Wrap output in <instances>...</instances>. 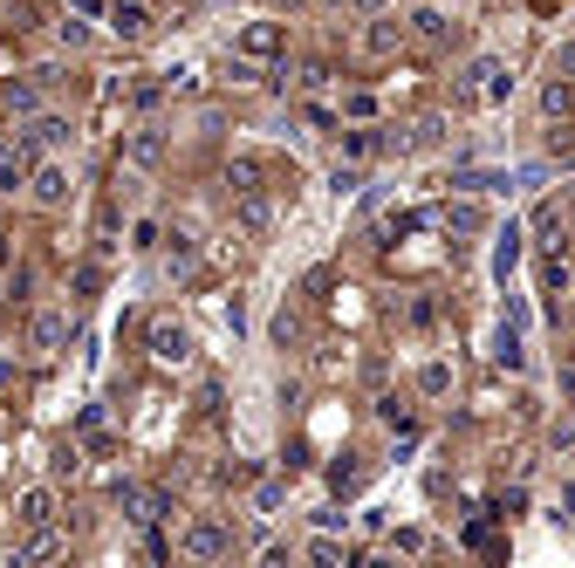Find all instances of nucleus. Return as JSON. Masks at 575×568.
Here are the masks:
<instances>
[{"label": "nucleus", "mask_w": 575, "mask_h": 568, "mask_svg": "<svg viewBox=\"0 0 575 568\" xmlns=\"http://www.w3.org/2000/svg\"><path fill=\"white\" fill-rule=\"evenodd\" d=\"M418 384H425V397H439V390L452 384V370H445V363H425V377H418Z\"/></svg>", "instance_id": "obj_16"}, {"label": "nucleus", "mask_w": 575, "mask_h": 568, "mask_svg": "<svg viewBox=\"0 0 575 568\" xmlns=\"http://www.w3.org/2000/svg\"><path fill=\"white\" fill-rule=\"evenodd\" d=\"M21 172H27L21 151H0V192H14V185H21Z\"/></svg>", "instance_id": "obj_14"}, {"label": "nucleus", "mask_w": 575, "mask_h": 568, "mask_svg": "<svg viewBox=\"0 0 575 568\" xmlns=\"http://www.w3.org/2000/svg\"><path fill=\"white\" fill-rule=\"evenodd\" d=\"M226 548H234L226 520H192V527H185V555H199V562H219Z\"/></svg>", "instance_id": "obj_2"}, {"label": "nucleus", "mask_w": 575, "mask_h": 568, "mask_svg": "<svg viewBox=\"0 0 575 568\" xmlns=\"http://www.w3.org/2000/svg\"><path fill=\"white\" fill-rule=\"evenodd\" d=\"M445 27H452V21H445L439 7H425V14H418V35H425V42H445Z\"/></svg>", "instance_id": "obj_15"}, {"label": "nucleus", "mask_w": 575, "mask_h": 568, "mask_svg": "<svg viewBox=\"0 0 575 568\" xmlns=\"http://www.w3.org/2000/svg\"><path fill=\"white\" fill-rule=\"evenodd\" d=\"M62 336H69L62 315H42V322H34V342H42V349H62Z\"/></svg>", "instance_id": "obj_11"}, {"label": "nucleus", "mask_w": 575, "mask_h": 568, "mask_svg": "<svg viewBox=\"0 0 575 568\" xmlns=\"http://www.w3.org/2000/svg\"><path fill=\"white\" fill-rule=\"evenodd\" d=\"M240 226H247V233H267V226H274L267 199H254V192H247V199H240Z\"/></svg>", "instance_id": "obj_9"}, {"label": "nucleus", "mask_w": 575, "mask_h": 568, "mask_svg": "<svg viewBox=\"0 0 575 568\" xmlns=\"http://www.w3.org/2000/svg\"><path fill=\"white\" fill-rule=\"evenodd\" d=\"M397 42H404V27H397V21H377V27H370V55H391Z\"/></svg>", "instance_id": "obj_12"}, {"label": "nucleus", "mask_w": 575, "mask_h": 568, "mask_svg": "<svg viewBox=\"0 0 575 568\" xmlns=\"http://www.w3.org/2000/svg\"><path fill=\"white\" fill-rule=\"evenodd\" d=\"M226 185H234V192H254V185H261V165H254V157L226 165Z\"/></svg>", "instance_id": "obj_10"}, {"label": "nucleus", "mask_w": 575, "mask_h": 568, "mask_svg": "<svg viewBox=\"0 0 575 568\" xmlns=\"http://www.w3.org/2000/svg\"><path fill=\"white\" fill-rule=\"evenodd\" d=\"M62 137H69V124H62V117H42V124H34V144H62Z\"/></svg>", "instance_id": "obj_17"}, {"label": "nucleus", "mask_w": 575, "mask_h": 568, "mask_svg": "<svg viewBox=\"0 0 575 568\" xmlns=\"http://www.w3.org/2000/svg\"><path fill=\"white\" fill-rule=\"evenodd\" d=\"M151 357L157 363H192V329L172 322V315H157L151 322Z\"/></svg>", "instance_id": "obj_1"}, {"label": "nucleus", "mask_w": 575, "mask_h": 568, "mask_svg": "<svg viewBox=\"0 0 575 568\" xmlns=\"http://www.w3.org/2000/svg\"><path fill=\"white\" fill-rule=\"evenodd\" d=\"M124 157H131L137 172H151L157 157H165V130H131V137H124Z\"/></svg>", "instance_id": "obj_4"}, {"label": "nucleus", "mask_w": 575, "mask_h": 568, "mask_svg": "<svg viewBox=\"0 0 575 568\" xmlns=\"http://www.w3.org/2000/svg\"><path fill=\"white\" fill-rule=\"evenodd\" d=\"M0 267H7V233H0Z\"/></svg>", "instance_id": "obj_19"}, {"label": "nucleus", "mask_w": 575, "mask_h": 568, "mask_svg": "<svg viewBox=\"0 0 575 568\" xmlns=\"http://www.w3.org/2000/svg\"><path fill=\"white\" fill-rule=\"evenodd\" d=\"M281 42H288L281 21H247L234 49H240V55H254V62H267V55H281Z\"/></svg>", "instance_id": "obj_3"}, {"label": "nucleus", "mask_w": 575, "mask_h": 568, "mask_svg": "<svg viewBox=\"0 0 575 568\" xmlns=\"http://www.w3.org/2000/svg\"><path fill=\"white\" fill-rule=\"evenodd\" d=\"M49 514H55V493H49V487H21V500H14V520H27V527H42Z\"/></svg>", "instance_id": "obj_5"}, {"label": "nucleus", "mask_w": 575, "mask_h": 568, "mask_svg": "<svg viewBox=\"0 0 575 568\" xmlns=\"http://www.w3.org/2000/svg\"><path fill=\"white\" fill-rule=\"evenodd\" d=\"M110 27H117L124 42H144V35H151V14H137V7H117V14H110Z\"/></svg>", "instance_id": "obj_8"}, {"label": "nucleus", "mask_w": 575, "mask_h": 568, "mask_svg": "<svg viewBox=\"0 0 575 568\" xmlns=\"http://www.w3.org/2000/svg\"><path fill=\"white\" fill-rule=\"evenodd\" d=\"M555 69H569V76H575V42H569L562 55H555Z\"/></svg>", "instance_id": "obj_18"}, {"label": "nucleus", "mask_w": 575, "mask_h": 568, "mask_svg": "<svg viewBox=\"0 0 575 568\" xmlns=\"http://www.w3.org/2000/svg\"><path fill=\"white\" fill-rule=\"evenodd\" d=\"M439 226H445V233H479V226H487V212L472 206V199H459V206L439 212Z\"/></svg>", "instance_id": "obj_7"}, {"label": "nucleus", "mask_w": 575, "mask_h": 568, "mask_svg": "<svg viewBox=\"0 0 575 568\" xmlns=\"http://www.w3.org/2000/svg\"><path fill=\"white\" fill-rule=\"evenodd\" d=\"M34 199H42V206H62V199H69V172H62V165H42V172H34Z\"/></svg>", "instance_id": "obj_6"}, {"label": "nucleus", "mask_w": 575, "mask_h": 568, "mask_svg": "<svg viewBox=\"0 0 575 568\" xmlns=\"http://www.w3.org/2000/svg\"><path fill=\"white\" fill-rule=\"evenodd\" d=\"M49 555H62V534H34V541L21 548V562H49Z\"/></svg>", "instance_id": "obj_13"}]
</instances>
